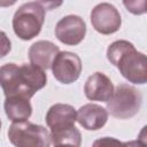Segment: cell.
<instances>
[{
    "label": "cell",
    "mask_w": 147,
    "mask_h": 147,
    "mask_svg": "<svg viewBox=\"0 0 147 147\" xmlns=\"http://www.w3.org/2000/svg\"><path fill=\"white\" fill-rule=\"evenodd\" d=\"M60 53L59 47L49 40H39L32 44L29 48V60L34 67L42 70L52 68V64Z\"/></svg>",
    "instance_id": "11"
},
{
    "label": "cell",
    "mask_w": 147,
    "mask_h": 147,
    "mask_svg": "<svg viewBox=\"0 0 147 147\" xmlns=\"http://www.w3.org/2000/svg\"><path fill=\"white\" fill-rule=\"evenodd\" d=\"M91 23L94 30L99 33L111 34L121 29L122 17L114 5L108 2H101L92 9Z\"/></svg>",
    "instance_id": "6"
},
{
    "label": "cell",
    "mask_w": 147,
    "mask_h": 147,
    "mask_svg": "<svg viewBox=\"0 0 147 147\" xmlns=\"http://www.w3.org/2000/svg\"><path fill=\"white\" fill-rule=\"evenodd\" d=\"M115 92L114 84L103 72L92 74L84 84L85 96L91 101L108 102Z\"/></svg>",
    "instance_id": "10"
},
{
    "label": "cell",
    "mask_w": 147,
    "mask_h": 147,
    "mask_svg": "<svg viewBox=\"0 0 147 147\" xmlns=\"http://www.w3.org/2000/svg\"><path fill=\"white\" fill-rule=\"evenodd\" d=\"M54 147H75V146H71V145H59V146H54Z\"/></svg>",
    "instance_id": "19"
},
{
    "label": "cell",
    "mask_w": 147,
    "mask_h": 147,
    "mask_svg": "<svg viewBox=\"0 0 147 147\" xmlns=\"http://www.w3.org/2000/svg\"><path fill=\"white\" fill-rule=\"evenodd\" d=\"M76 122L77 111L72 106L67 103H55L46 114V124L51 129V133L71 129Z\"/></svg>",
    "instance_id": "9"
},
{
    "label": "cell",
    "mask_w": 147,
    "mask_h": 147,
    "mask_svg": "<svg viewBox=\"0 0 147 147\" xmlns=\"http://www.w3.org/2000/svg\"><path fill=\"white\" fill-rule=\"evenodd\" d=\"M123 5L133 15H142V14L147 13V0L123 1Z\"/></svg>",
    "instance_id": "15"
},
{
    "label": "cell",
    "mask_w": 147,
    "mask_h": 147,
    "mask_svg": "<svg viewBox=\"0 0 147 147\" xmlns=\"http://www.w3.org/2000/svg\"><path fill=\"white\" fill-rule=\"evenodd\" d=\"M55 37L64 45L76 46L83 41L86 34L85 21L78 15L62 17L55 25Z\"/></svg>",
    "instance_id": "8"
},
{
    "label": "cell",
    "mask_w": 147,
    "mask_h": 147,
    "mask_svg": "<svg viewBox=\"0 0 147 147\" xmlns=\"http://www.w3.org/2000/svg\"><path fill=\"white\" fill-rule=\"evenodd\" d=\"M123 147H147V145L145 142H142L141 140L137 139V140H131V141L123 142Z\"/></svg>",
    "instance_id": "17"
},
{
    "label": "cell",
    "mask_w": 147,
    "mask_h": 147,
    "mask_svg": "<svg viewBox=\"0 0 147 147\" xmlns=\"http://www.w3.org/2000/svg\"><path fill=\"white\" fill-rule=\"evenodd\" d=\"M107 59L130 83L147 84V55L138 52L132 42L116 40L107 48Z\"/></svg>",
    "instance_id": "2"
},
{
    "label": "cell",
    "mask_w": 147,
    "mask_h": 147,
    "mask_svg": "<svg viewBox=\"0 0 147 147\" xmlns=\"http://www.w3.org/2000/svg\"><path fill=\"white\" fill-rule=\"evenodd\" d=\"M8 139L15 147H51V132L42 125L31 122L11 123Z\"/></svg>",
    "instance_id": "5"
},
{
    "label": "cell",
    "mask_w": 147,
    "mask_h": 147,
    "mask_svg": "<svg viewBox=\"0 0 147 147\" xmlns=\"http://www.w3.org/2000/svg\"><path fill=\"white\" fill-rule=\"evenodd\" d=\"M108 121V111L100 105L86 103L77 111V122L88 131H96L105 126Z\"/></svg>",
    "instance_id": "12"
},
{
    "label": "cell",
    "mask_w": 147,
    "mask_h": 147,
    "mask_svg": "<svg viewBox=\"0 0 147 147\" xmlns=\"http://www.w3.org/2000/svg\"><path fill=\"white\" fill-rule=\"evenodd\" d=\"M51 138H52V144L54 146L71 145L75 147H80V144H82V134L76 126L68 130H63V131L52 132Z\"/></svg>",
    "instance_id": "14"
},
{
    "label": "cell",
    "mask_w": 147,
    "mask_h": 147,
    "mask_svg": "<svg viewBox=\"0 0 147 147\" xmlns=\"http://www.w3.org/2000/svg\"><path fill=\"white\" fill-rule=\"evenodd\" d=\"M51 69L57 82L61 84H71L80 76L82 60L76 53L62 51L55 57Z\"/></svg>",
    "instance_id": "7"
},
{
    "label": "cell",
    "mask_w": 147,
    "mask_h": 147,
    "mask_svg": "<svg viewBox=\"0 0 147 147\" xmlns=\"http://www.w3.org/2000/svg\"><path fill=\"white\" fill-rule=\"evenodd\" d=\"M138 139L141 140L142 142H145V144L147 145V125H145V126L140 130V132H139V134H138Z\"/></svg>",
    "instance_id": "18"
},
{
    "label": "cell",
    "mask_w": 147,
    "mask_h": 147,
    "mask_svg": "<svg viewBox=\"0 0 147 147\" xmlns=\"http://www.w3.org/2000/svg\"><path fill=\"white\" fill-rule=\"evenodd\" d=\"M3 107L7 117L13 123L26 122L32 114V106L30 103V99L22 96L6 98Z\"/></svg>",
    "instance_id": "13"
},
{
    "label": "cell",
    "mask_w": 147,
    "mask_h": 147,
    "mask_svg": "<svg viewBox=\"0 0 147 147\" xmlns=\"http://www.w3.org/2000/svg\"><path fill=\"white\" fill-rule=\"evenodd\" d=\"M92 147H123V142L113 137H103L94 140Z\"/></svg>",
    "instance_id": "16"
},
{
    "label": "cell",
    "mask_w": 147,
    "mask_h": 147,
    "mask_svg": "<svg viewBox=\"0 0 147 147\" xmlns=\"http://www.w3.org/2000/svg\"><path fill=\"white\" fill-rule=\"evenodd\" d=\"M46 7L42 1L25 2L17 8L13 16V30L22 40L37 37L45 22Z\"/></svg>",
    "instance_id": "3"
},
{
    "label": "cell",
    "mask_w": 147,
    "mask_h": 147,
    "mask_svg": "<svg viewBox=\"0 0 147 147\" xmlns=\"http://www.w3.org/2000/svg\"><path fill=\"white\" fill-rule=\"evenodd\" d=\"M141 103L142 95L138 88L129 84H121L107 102V111L113 117L127 119L139 113Z\"/></svg>",
    "instance_id": "4"
},
{
    "label": "cell",
    "mask_w": 147,
    "mask_h": 147,
    "mask_svg": "<svg viewBox=\"0 0 147 147\" xmlns=\"http://www.w3.org/2000/svg\"><path fill=\"white\" fill-rule=\"evenodd\" d=\"M1 87L6 98L22 96L31 99L47 84L45 70L30 64L6 63L0 69Z\"/></svg>",
    "instance_id": "1"
}]
</instances>
